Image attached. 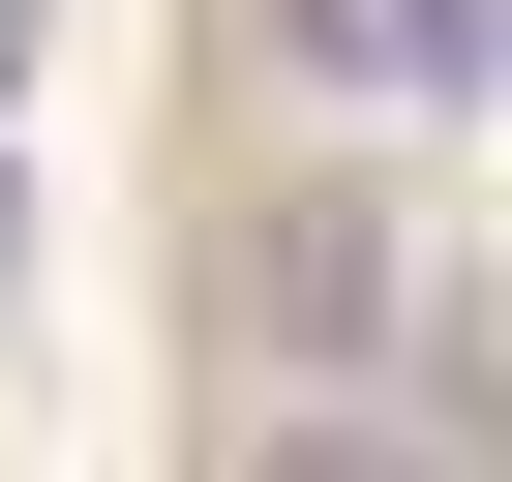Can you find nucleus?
<instances>
[{
    "label": "nucleus",
    "instance_id": "f03ea898",
    "mask_svg": "<svg viewBox=\"0 0 512 482\" xmlns=\"http://www.w3.org/2000/svg\"><path fill=\"white\" fill-rule=\"evenodd\" d=\"M272 31H302V61L362 91V121H452V91L512 61V0H272Z\"/></svg>",
    "mask_w": 512,
    "mask_h": 482
},
{
    "label": "nucleus",
    "instance_id": "7ed1b4c3",
    "mask_svg": "<svg viewBox=\"0 0 512 482\" xmlns=\"http://www.w3.org/2000/svg\"><path fill=\"white\" fill-rule=\"evenodd\" d=\"M241 482H452V422H332L302 392V422H241Z\"/></svg>",
    "mask_w": 512,
    "mask_h": 482
},
{
    "label": "nucleus",
    "instance_id": "f257e3e1",
    "mask_svg": "<svg viewBox=\"0 0 512 482\" xmlns=\"http://www.w3.org/2000/svg\"><path fill=\"white\" fill-rule=\"evenodd\" d=\"M422 302H452V272H422L392 181H272V211H241V332H272V362H452Z\"/></svg>",
    "mask_w": 512,
    "mask_h": 482
},
{
    "label": "nucleus",
    "instance_id": "39448f33",
    "mask_svg": "<svg viewBox=\"0 0 512 482\" xmlns=\"http://www.w3.org/2000/svg\"><path fill=\"white\" fill-rule=\"evenodd\" d=\"M0 61H31V0H0Z\"/></svg>",
    "mask_w": 512,
    "mask_h": 482
},
{
    "label": "nucleus",
    "instance_id": "20e7f679",
    "mask_svg": "<svg viewBox=\"0 0 512 482\" xmlns=\"http://www.w3.org/2000/svg\"><path fill=\"white\" fill-rule=\"evenodd\" d=\"M0 272H31V181H0Z\"/></svg>",
    "mask_w": 512,
    "mask_h": 482
}]
</instances>
